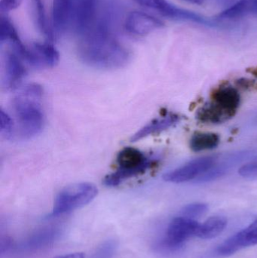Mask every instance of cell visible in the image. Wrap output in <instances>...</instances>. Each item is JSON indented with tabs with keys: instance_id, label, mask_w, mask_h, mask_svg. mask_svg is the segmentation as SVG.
<instances>
[{
	"instance_id": "9a60e30c",
	"label": "cell",
	"mask_w": 257,
	"mask_h": 258,
	"mask_svg": "<svg viewBox=\"0 0 257 258\" xmlns=\"http://www.w3.org/2000/svg\"><path fill=\"white\" fill-rule=\"evenodd\" d=\"M181 119V117L179 115L172 113H167L164 116L152 119L151 122L146 124L143 128H140L138 132H136L131 138V141L134 142L140 141L149 135H155V134L164 132L178 124Z\"/></svg>"
},
{
	"instance_id": "8fae6325",
	"label": "cell",
	"mask_w": 257,
	"mask_h": 258,
	"mask_svg": "<svg viewBox=\"0 0 257 258\" xmlns=\"http://www.w3.org/2000/svg\"><path fill=\"white\" fill-rule=\"evenodd\" d=\"M257 245V218L250 225L235 233L217 247L216 254L226 257L237 251Z\"/></svg>"
},
{
	"instance_id": "7a4b0ae2",
	"label": "cell",
	"mask_w": 257,
	"mask_h": 258,
	"mask_svg": "<svg viewBox=\"0 0 257 258\" xmlns=\"http://www.w3.org/2000/svg\"><path fill=\"white\" fill-rule=\"evenodd\" d=\"M42 89L39 85L26 86L12 101L15 137L30 139L39 135L45 125V116L41 106Z\"/></svg>"
},
{
	"instance_id": "ffe728a7",
	"label": "cell",
	"mask_w": 257,
	"mask_h": 258,
	"mask_svg": "<svg viewBox=\"0 0 257 258\" xmlns=\"http://www.w3.org/2000/svg\"><path fill=\"white\" fill-rule=\"evenodd\" d=\"M0 42L2 44L6 42H9L11 46L18 51H21L24 46L18 36L15 26L7 16L3 15H1L0 21Z\"/></svg>"
},
{
	"instance_id": "3957f363",
	"label": "cell",
	"mask_w": 257,
	"mask_h": 258,
	"mask_svg": "<svg viewBox=\"0 0 257 258\" xmlns=\"http://www.w3.org/2000/svg\"><path fill=\"white\" fill-rule=\"evenodd\" d=\"M241 95L236 88L222 86L211 94L196 113V119L205 124H220L232 119L239 108Z\"/></svg>"
},
{
	"instance_id": "277c9868",
	"label": "cell",
	"mask_w": 257,
	"mask_h": 258,
	"mask_svg": "<svg viewBox=\"0 0 257 258\" xmlns=\"http://www.w3.org/2000/svg\"><path fill=\"white\" fill-rule=\"evenodd\" d=\"M154 164L155 159L152 156L134 147H125L118 153L116 168L106 176L104 183L111 187L119 186L129 179L145 174Z\"/></svg>"
},
{
	"instance_id": "5b68a950",
	"label": "cell",
	"mask_w": 257,
	"mask_h": 258,
	"mask_svg": "<svg viewBox=\"0 0 257 258\" xmlns=\"http://www.w3.org/2000/svg\"><path fill=\"white\" fill-rule=\"evenodd\" d=\"M98 195V188L90 183L69 185L56 197L51 217L69 213L90 203Z\"/></svg>"
},
{
	"instance_id": "d4e9b609",
	"label": "cell",
	"mask_w": 257,
	"mask_h": 258,
	"mask_svg": "<svg viewBox=\"0 0 257 258\" xmlns=\"http://www.w3.org/2000/svg\"><path fill=\"white\" fill-rule=\"evenodd\" d=\"M240 175L245 178L257 177V162L242 165L238 171Z\"/></svg>"
},
{
	"instance_id": "8992f818",
	"label": "cell",
	"mask_w": 257,
	"mask_h": 258,
	"mask_svg": "<svg viewBox=\"0 0 257 258\" xmlns=\"http://www.w3.org/2000/svg\"><path fill=\"white\" fill-rule=\"evenodd\" d=\"M199 226L196 220L181 215L174 218L166 230L160 246L167 251L179 249L188 239L196 236Z\"/></svg>"
},
{
	"instance_id": "5bb4252c",
	"label": "cell",
	"mask_w": 257,
	"mask_h": 258,
	"mask_svg": "<svg viewBox=\"0 0 257 258\" xmlns=\"http://www.w3.org/2000/svg\"><path fill=\"white\" fill-rule=\"evenodd\" d=\"M60 235L58 227H45L30 235L21 245V249L25 251H36L51 246Z\"/></svg>"
},
{
	"instance_id": "603a6c76",
	"label": "cell",
	"mask_w": 257,
	"mask_h": 258,
	"mask_svg": "<svg viewBox=\"0 0 257 258\" xmlns=\"http://www.w3.org/2000/svg\"><path fill=\"white\" fill-rule=\"evenodd\" d=\"M116 249L117 242L113 239H110L101 243L91 258H113Z\"/></svg>"
},
{
	"instance_id": "7402d4cb",
	"label": "cell",
	"mask_w": 257,
	"mask_h": 258,
	"mask_svg": "<svg viewBox=\"0 0 257 258\" xmlns=\"http://www.w3.org/2000/svg\"><path fill=\"white\" fill-rule=\"evenodd\" d=\"M2 136L6 139H13L15 137V125L13 118L4 110H1V123H0Z\"/></svg>"
},
{
	"instance_id": "ba28073f",
	"label": "cell",
	"mask_w": 257,
	"mask_h": 258,
	"mask_svg": "<svg viewBox=\"0 0 257 258\" xmlns=\"http://www.w3.org/2000/svg\"><path fill=\"white\" fill-rule=\"evenodd\" d=\"M21 57L25 63L36 69H48L55 66L59 61L58 51L49 42H32L24 45Z\"/></svg>"
},
{
	"instance_id": "30bf717a",
	"label": "cell",
	"mask_w": 257,
	"mask_h": 258,
	"mask_svg": "<svg viewBox=\"0 0 257 258\" xmlns=\"http://www.w3.org/2000/svg\"><path fill=\"white\" fill-rule=\"evenodd\" d=\"M21 54L12 48L8 49L3 58V85L6 89H16L26 75V68Z\"/></svg>"
},
{
	"instance_id": "9c48e42d",
	"label": "cell",
	"mask_w": 257,
	"mask_h": 258,
	"mask_svg": "<svg viewBox=\"0 0 257 258\" xmlns=\"http://www.w3.org/2000/svg\"><path fill=\"white\" fill-rule=\"evenodd\" d=\"M215 165V159L211 156H205L193 159L185 165L169 171L164 174V180L170 183H185L196 180L204 173Z\"/></svg>"
},
{
	"instance_id": "44dd1931",
	"label": "cell",
	"mask_w": 257,
	"mask_h": 258,
	"mask_svg": "<svg viewBox=\"0 0 257 258\" xmlns=\"http://www.w3.org/2000/svg\"><path fill=\"white\" fill-rule=\"evenodd\" d=\"M33 5L38 29L48 40H53L54 37V34L53 33L54 29L48 22L43 2L42 0H33Z\"/></svg>"
},
{
	"instance_id": "2e32d148",
	"label": "cell",
	"mask_w": 257,
	"mask_h": 258,
	"mask_svg": "<svg viewBox=\"0 0 257 258\" xmlns=\"http://www.w3.org/2000/svg\"><path fill=\"white\" fill-rule=\"evenodd\" d=\"M72 0H54L53 29L55 34L64 33L70 27Z\"/></svg>"
},
{
	"instance_id": "4fadbf2b",
	"label": "cell",
	"mask_w": 257,
	"mask_h": 258,
	"mask_svg": "<svg viewBox=\"0 0 257 258\" xmlns=\"http://www.w3.org/2000/svg\"><path fill=\"white\" fill-rule=\"evenodd\" d=\"M164 24L159 19L154 18L144 12H131L125 22V30L136 36H145L157 29L161 28Z\"/></svg>"
},
{
	"instance_id": "7c38bea8",
	"label": "cell",
	"mask_w": 257,
	"mask_h": 258,
	"mask_svg": "<svg viewBox=\"0 0 257 258\" xmlns=\"http://www.w3.org/2000/svg\"><path fill=\"white\" fill-rule=\"evenodd\" d=\"M134 1L145 7L153 9L163 16L167 17L170 19L193 21V22L211 25V24L208 22V21L203 17L176 7L168 3L167 0H134Z\"/></svg>"
},
{
	"instance_id": "6da1fadb",
	"label": "cell",
	"mask_w": 257,
	"mask_h": 258,
	"mask_svg": "<svg viewBox=\"0 0 257 258\" xmlns=\"http://www.w3.org/2000/svg\"><path fill=\"white\" fill-rule=\"evenodd\" d=\"M110 16L101 15L90 30L78 36V57L92 68L118 69L126 65L131 57L129 51L112 33Z\"/></svg>"
},
{
	"instance_id": "ac0fdd59",
	"label": "cell",
	"mask_w": 257,
	"mask_h": 258,
	"mask_svg": "<svg viewBox=\"0 0 257 258\" xmlns=\"http://www.w3.org/2000/svg\"><path fill=\"white\" fill-rule=\"evenodd\" d=\"M227 225V220L223 216H214L199 226L197 237L202 239H211L217 237L224 231Z\"/></svg>"
},
{
	"instance_id": "d6986e66",
	"label": "cell",
	"mask_w": 257,
	"mask_h": 258,
	"mask_svg": "<svg viewBox=\"0 0 257 258\" xmlns=\"http://www.w3.org/2000/svg\"><path fill=\"white\" fill-rule=\"evenodd\" d=\"M220 142V137L217 134L197 132L190 138V147L194 152L205 151L216 148Z\"/></svg>"
},
{
	"instance_id": "e0dca14e",
	"label": "cell",
	"mask_w": 257,
	"mask_h": 258,
	"mask_svg": "<svg viewBox=\"0 0 257 258\" xmlns=\"http://www.w3.org/2000/svg\"><path fill=\"white\" fill-rule=\"evenodd\" d=\"M257 13V0H238L219 15V19H238Z\"/></svg>"
},
{
	"instance_id": "cb8c5ba5",
	"label": "cell",
	"mask_w": 257,
	"mask_h": 258,
	"mask_svg": "<svg viewBox=\"0 0 257 258\" xmlns=\"http://www.w3.org/2000/svg\"><path fill=\"white\" fill-rule=\"evenodd\" d=\"M208 206L205 203H195L187 205L181 211V216L196 220L205 215L208 211Z\"/></svg>"
},
{
	"instance_id": "484cf974",
	"label": "cell",
	"mask_w": 257,
	"mask_h": 258,
	"mask_svg": "<svg viewBox=\"0 0 257 258\" xmlns=\"http://www.w3.org/2000/svg\"><path fill=\"white\" fill-rule=\"evenodd\" d=\"M22 0H0V11L2 15L17 9Z\"/></svg>"
},
{
	"instance_id": "52a82bcc",
	"label": "cell",
	"mask_w": 257,
	"mask_h": 258,
	"mask_svg": "<svg viewBox=\"0 0 257 258\" xmlns=\"http://www.w3.org/2000/svg\"><path fill=\"white\" fill-rule=\"evenodd\" d=\"M101 0H72L70 27L78 36L90 30L98 21Z\"/></svg>"
},
{
	"instance_id": "4316f807",
	"label": "cell",
	"mask_w": 257,
	"mask_h": 258,
	"mask_svg": "<svg viewBox=\"0 0 257 258\" xmlns=\"http://www.w3.org/2000/svg\"><path fill=\"white\" fill-rule=\"evenodd\" d=\"M54 258H85L83 253H71V254H63V255L57 256Z\"/></svg>"
},
{
	"instance_id": "83f0119b",
	"label": "cell",
	"mask_w": 257,
	"mask_h": 258,
	"mask_svg": "<svg viewBox=\"0 0 257 258\" xmlns=\"http://www.w3.org/2000/svg\"><path fill=\"white\" fill-rule=\"evenodd\" d=\"M184 1L189 2V3H196V4H201L203 3L205 0H184Z\"/></svg>"
}]
</instances>
